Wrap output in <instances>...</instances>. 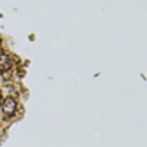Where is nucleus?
Returning a JSON list of instances; mask_svg holds the SVG:
<instances>
[{
	"instance_id": "7ed1b4c3",
	"label": "nucleus",
	"mask_w": 147,
	"mask_h": 147,
	"mask_svg": "<svg viewBox=\"0 0 147 147\" xmlns=\"http://www.w3.org/2000/svg\"><path fill=\"white\" fill-rule=\"evenodd\" d=\"M1 98H2V97H1V96H0V103H1Z\"/></svg>"
},
{
	"instance_id": "f03ea898",
	"label": "nucleus",
	"mask_w": 147,
	"mask_h": 147,
	"mask_svg": "<svg viewBox=\"0 0 147 147\" xmlns=\"http://www.w3.org/2000/svg\"><path fill=\"white\" fill-rule=\"evenodd\" d=\"M12 63L11 59L5 54H0V71L5 72L11 69Z\"/></svg>"
},
{
	"instance_id": "f257e3e1",
	"label": "nucleus",
	"mask_w": 147,
	"mask_h": 147,
	"mask_svg": "<svg viewBox=\"0 0 147 147\" xmlns=\"http://www.w3.org/2000/svg\"><path fill=\"white\" fill-rule=\"evenodd\" d=\"M16 102L11 97H8L5 99L2 105V112L6 116L11 117L16 111Z\"/></svg>"
},
{
	"instance_id": "20e7f679",
	"label": "nucleus",
	"mask_w": 147,
	"mask_h": 147,
	"mask_svg": "<svg viewBox=\"0 0 147 147\" xmlns=\"http://www.w3.org/2000/svg\"><path fill=\"white\" fill-rule=\"evenodd\" d=\"M0 46H1V42H0Z\"/></svg>"
}]
</instances>
